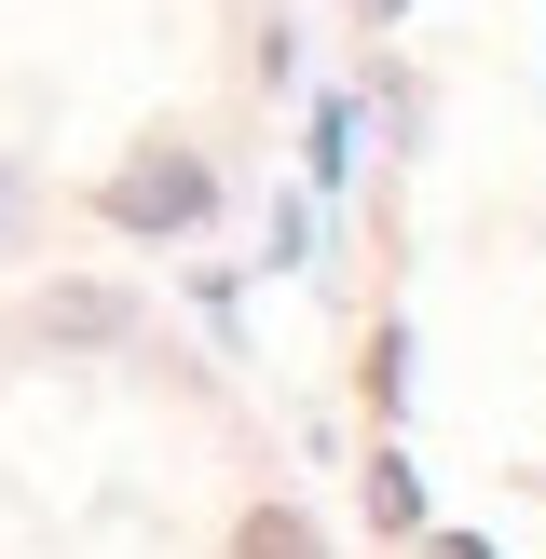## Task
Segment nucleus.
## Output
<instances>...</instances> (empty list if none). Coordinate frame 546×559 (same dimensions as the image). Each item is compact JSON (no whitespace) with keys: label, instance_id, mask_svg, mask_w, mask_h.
<instances>
[{"label":"nucleus","instance_id":"1","mask_svg":"<svg viewBox=\"0 0 546 559\" xmlns=\"http://www.w3.org/2000/svg\"><path fill=\"white\" fill-rule=\"evenodd\" d=\"M96 205H109V233H191V218L218 205V178H205L191 151H151V164H123Z\"/></svg>","mask_w":546,"mask_h":559},{"label":"nucleus","instance_id":"2","mask_svg":"<svg viewBox=\"0 0 546 559\" xmlns=\"http://www.w3.org/2000/svg\"><path fill=\"white\" fill-rule=\"evenodd\" d=\"M123 328H136L123 287H55L41 300V342H123Z\"/></svg>","mask_w":546,"mask_h":559},{"label":"nucleus","instance_id":"3","mask_svg":"<svg viewBox=\"0 0 546 559\" xmlns=\"http://www.w3.org/2000/svg\"><path fill=\"white\" fill-rule=\"evenodd\" d=\"M233 559H328V533H314L300 506H246V519H233Z\"/></svg>","mask_w":546,"mask_h":559},{"label":"nucleus","instance_id":"4","mask_svg":"<svg viewBox=\"0 0 546 559\" xmlns=\"http://www.w3.org/2000/svg\"><path fill=\"white\" fill-rule=\"evenodd\" d=\"M369 519H382V533H424V478H410V464H396V451H382V464H369Z\"/></svg>","mask_w":546,"mask_h":559},{"label":"nucleus","instance_id":"5","mask_svg":"<svg viewBox=\"0 0 546 559\" xmlns=\"http://www.w3.org/2000/svg\"><path fill=\"white\" fill-rule=\"evenodd\" d=\"M424 559H491V533H424Z\"/></svg>","mask_w":546,"mask_h":559},{"label":"nucleus","instance_id":"6","mask_svg":"<svg viewBox=\"0 0 546 559\" xmlns=\"http://www.w3.org/2000/svg\"><path fill=\"white\" fill-rule=\"evenodd\" d=\"M0 218H14V164H0Z\"/></svg>","mask_w":546,"mask_h":559},{"label":"nucleus","instance_id":"7","mask_svg":"<svg viewBox=\"0 0 546 559\" xmlns=\"http://www.w3.org/2000/svg\"><path fill=\"white\" fill-rule=\"evenodd\" d=\"M355 14H396V0H355Z\"/></svg>","mask_w":546,"mask_h":559}]
</instances>
